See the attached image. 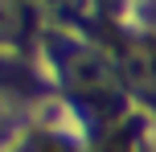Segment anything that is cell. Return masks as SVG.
<instances>
[{
    "label": "cell",
    "instance_id": "6da1fadb",
    "mask_svg": "<svg viewBox=\"0 0 156 152\" xmlns=\"http://www.w3.org/2000/svg\"><path fill=\"white\" fill-rule=\"evenodd\" d=\"M70 87L86 99H107V95H115V70L103 58H74L70 62Z\"/></svg>",
    "mask_w": 156,
    "mask_h": 152
},
{
    "label": "cell",
    "instance_id": "7a4b0ae2",
    "mask_svg": "<svg viewBox=\"0 0 156 152\" xmlns=\"http://www.w3.org/2000/svg\"><path fill=\"white\" fill-rule=\"evenodd\" d=\"M123 74L136 90H148L156 95V49H144V45H132L123 54Z\"/></svg>",
    "mask_w": 156,
    "mask_h": 152
},
{
    "label": "cell",
    "instance_id": "3957f363",
    "mask_svg": "<svg viewBox=\"0 0 156 152\" xmlns=\"http://www.w3.org/2000/svg\"><path fill=\"white\" fill-rule=\"evenodd\" d=\"M16 25H21V8H16V0H0V33H12Z\"/></svg>",
    "mask_w": 156,
    "mask_h": 152
},
{
    "label": "cell",
    "instance_id": "277c9868",
    "mask_svg": "<svg viewBox=\"0 0 156 152\" xmlns=\"http://www.w3.org/2000/svg\"><path fill=\"white\" fill-rule=\"evenodd\" d=\"M49 8H58V12H66V16H74V12H82V0H45Z\"/></svg>",
    "mask_w": 156,
    "mask_h": 152
}]
</instances>
